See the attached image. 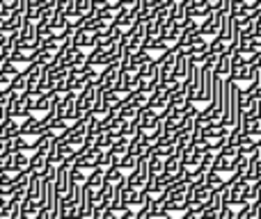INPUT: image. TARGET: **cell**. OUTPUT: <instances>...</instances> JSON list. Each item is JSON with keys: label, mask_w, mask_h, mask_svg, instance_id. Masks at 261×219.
I'll list each match as a JSON object with an SVG mask.
<instances>
[{"label": "cell", "mask_w": 261, "mask_h": 219, "mask_svg": "<svg viewBox=\"0 0 261 219\" xmlns=\"http://www.w3.org/2000/svg\"><path fill=\"white\" fill-rule=\"evenodd\" d=\"M213 82H216V73L211 69L202 67V76H199L197 82V103H211V96H213Z\"/></svg>", "instance_id": "obj_2"}, {"label": "cell", "mask_w": 261, "mask_h": 219, "mask_svg": "<svg viewBox=\"0 0 261 219\" xmlns=\"http://www.w3.org/2000/svg\"><path fill=\"white\" fill-rule=\"evenodd\" d=\"M108 183V180H106V169H94V171H90V176H87V190H92V192L94 194H99L101 190H103V185Z\"/></svg>", "instance_id": "obj_14"}, {"label": "cell", "mask_w": 261, "mask_h": 219, "mask_svg": "<svg viewBox=\"0 0 261 219\" xmlns=\"http://www.w3.org/2000/svg\"><path fill=\"white\" fill-rule=\"evenodd\" d=\"M0 5H3V7H7L9 12H14V9H16V0H0Z\"/></svg>", "instance_id": "obj_45"}, {"label": "cell", "mask_w": 261, "mask_h": 219, "mask_svg": "<svg viewBox=\"0 0 261 219\" xmlns=\"http://www.w3.org/2000/svg\"><path fill=\"white\" fill-rule=\"evenodd\" d=\"M130 57V64L133 67H138V69H142V67H147V64H151L156 57H151V53L149 50H140V53H135V55H128Z\"/></svg>", "instance_id": "obj_29"}, {"label": "cell", "mask_w": 261, "mask_h": 219, "mask_svg": "<svg viewBox=\"0 0 261 219\" xmlns=\"http://www.w3.org/2000/svg\"><path fill=\"white\" fill-rule=\"evenodd\" d=\"M138 165H140V158H138V155H133V153L124 155V158H122V162H119V167H122V169L126 171V174H130V171H133Z\"/></svg>", "instance_id": "obj_35"}, {"label": "cell", "mask_w": 261, "mask_h": 219, "mask_svg": "<svg viewBox=\"0 0 261 219\" xmlns=\"http://www.w3.org/2000/svg\"><path fill=\"white\" fill-rule=\"evenodd\" d=\"M119 78H122V62L108 64V67L103 69V80H101V87H106V89H115L117 82H119Z\"/></svg>", "instance_id": "obj_11"}, {"label": "cell", "mask_w": 261, "mask_h": 219, "mask_svg": "<svg viewBox=\"0 0 261 219\" xmlns=\"http://www.w3.org/2000/svg\"><path fill=\"white\" fill-rule=\"evenodd\" d=\"M151 208L149 206H144V208H138V210H135V219H151Z\"/></svg>", "instance_id": "obj_43"}, {"label": "cell", "mask_w": 261, "mask_h": 219, "mask_svg": "<svg viewBox=\"0 0 261 219\" xmlns=\"http://www.w3.org/2000/svg\"><path fill=\"white\" fill-rule=\"evenodd\" d=\"M73 44L78 46L81 50H94L96 48V32L94 30H87V27H81L76 30V37H73Z\"/></svg>", "instance_id": "obj_10"}, {"label": "cell", "mask_w": 261, "mask_h": 219, "mask_svg": "<svg viewBox=\"0 0 261 219\" xmlns=\"http://www.w3.org/2000/svg\"><path fill=\"white\" fill-rule=\"evenodd\" d=\"M18 39H25V41H37L39 39V35H37V23L30 21V18H25L21 32H18Z\"/></svg>", "instance_id": "obj_24"}, {"label": "cell", "mask_w": 261, "mask_h": 219, "mask_svg": "<svg viewBox=\"0 0 261 219\" xmlns=\"http://www.w3.org/2000/svg\"><path fill=\"white\" fill-rule=\"evenodd\" d=\"M12 91H18V94H25L28 91V76L25 73H18L16 78H14V82H12Z\"/></svg>", "instance_id": "obj_36"}, {"label": "cell", "mask_w": 261, "mask_h": 219, "mask_svg": "<svg viewBox=\"0 0 261 219\" xmlns=\"http://www.w3.org/2000/svg\"><path fill=\"white\" fill-rule=\"evenodd\" d=\"M106 180L108 183H113V185H117V183H124L126 180V171L122 169V167H110V169H106Z\"/></svg>", "instance_id": "obj_28"}, {"label": "cell", "mask_w": 261, "mask_h": 219, "mask_svg": "<svg viewBox=\"0 0 261 219\" xmlns=\"http://www.w3.org/2000/svg\"><path fill=\"white\" fill-rule=\"evenodd\" d=\"M7 144H9V151L12 153H21V151H25V153H35V148L28 144V137H23V135H18V137H12V139H7Z\"/></svg>", "instance_id": "obj_22"}, {"label": "cell", "mask_w": 261, "mask_h": 219, "mask_svg": "<svg viewBox=\"0 0 261 219\" xmlns=\"http://www.w3.org/2000/svg\"><path fill=\"white\" fill-rule=\"evenodd\" d=\"M5 171H7V169H5V165H3V160H0V176H3V174H5Z\"/></svg>", "instance_id": "obj_47"}, {"label": "cell", "mask_w": 261, "mask_h": 219, "mask_svg": "<svg viewBox=\"0 0 261 219\" xmlns=\"http://www.w3.org/2000/svg\"><path fill=\"white\" fill-rule=\"evenodd\" d=\"M117 110H119V119H124V121H135L140 116V108H138V105H130V103H126V101H124Z\"/></svg>", "instance_id": "obj_25"}, {"label": "cell", "mask_w": 261, "mask_h": 219, "mask_svg": "<svg viewBox=\"0 0 261 219\" xmlns=\"http://www.w3.org/2000/svg\"><path fill=\"white\" fill-rule=\"evenodd\" d=\"M213 169L218 171V174H234L236 171V158L231 155H225V153H218L216 158V165H213Z\"/></svg>", "instance_id": "obj_16"}, {"label": "cell", "mask_w": 261, "mask_h": 219, "mask_svg": "<svg viewBox=\"0 0 261 219\" xmlns=\"http://www.w3.org/2000/svg\"><path fill=\"white\" fill-rule=\"evenodd\" d=\"M128 153L138 155L140 160H147V158L153 153V142L149 139V135L144 133V135H140V137L130 139V148H128Z\"/></svg>", "instance_id": "obj_5"}, {"label": "cell", "mask_w": 261, "mask_h": 219, "mask_svg": "<svg viewBox=\"0 0 261 219\" xmlns=\"http://www.w3.org/2000/svg\"><path fill=\"white\" fill-rule=\"evenodd\" d=\"M3 73L14 80V78H16L21 71H18V64H14V62H9V59H7V62H5V67H3Z\"/></svg>", "instance_id": "obj_40"}, {"label": "cell", "mask_w": 261, "mask_h": 219, "mask_svg": "<svg viewBox=\"0 0 261 219\" xmlns=\"http://www.w3.org/2000/svg\"><path fill=\"white\" fill-rule=\"evenodd\" d=\"M236 215H239V208L234 206H225L220 212V219H236Z\"/></svg>", "instance_id": "obj_42"}, {"label": "cell", "mask_w": 261, "mask_h": 219, "mask_svg": "<svg viewBox=\"0 0 261 219\" xmlns=\"http://www.w3.org/2000/svg\"><path fill=\"white\" fill-rule=\"evenodd\" d=\"M101 155H103V148H99V146L87 148V151L78 153L71 167H78V169H85V171H94V169H99V158Z\"/></svg>", "instance_id": "obj_3"}, {"label": "cell", "mask_w": 261, "mask_h": 219, "mask_svg": "<svg viewBox=\"0 0 261 219\" xmlns=\"http://www.w3.org/2000/svg\"><path fill=\"white\" fill-rule=\"evenodd\" d=\"M23 73H25V76H28V91H35L37 87H39L41 78H44L46 67H41L39 62H35V64H30V67H25V69H23Z\"/></svg>", "instance_id": "obj_13"}, {"label": "cell", "mask_w": 261, "mask_h": 219, "mask_svg": "<svg viewBox=\"0 0 261 219\" xmlns=\"http://www.w3.org/2000/svg\"><path fill=\"white\" fill-rule=\"evenodd\" d=\"M149 180H151V169H149L147 160H140V165L126 176V183L135 190H144L149 185Z\"/></svg>", "instance_id": "obj_4"}, {"label": "cell", "mask_w": 261, "mask_h": 219, "mask_svg": "<svg viewBox=\"0 0 261 219\" xmlns=\"http://www.w3.org/2000/svg\"><path fill=\"white\" fill-rule=\"evenodd\" d=\"M128 148H130V139L128 137H119V139H115V144H113L110 151H113L117 158H124V155H128Z\"/></svg>", "instance_id": "obj_30"}, {"label": "cell", "mask_w": 261, "mask_h": 219, "mask_svg": "<svg viewBox=\"0 0 261 219\" xmlns=\"http://www.w3.org/2000/svg\"><path fill=\"white\" fill-rule=\"evenodd\" d=\"M208 50L218 53V55H225V53H229V44H227L225 39H220V37H213V39L208 41Z\"/></svg>", "instance_id": "obj_33"}, {"label": "cell", "mask_w": 261, "mask_h": 219, "mask_svg": "<svg viewBox=\"0 0 261 219\" xmlns=\"http://www.w3.org/2000/svg\"><path fill=\"white\" fill-rule=\"evenodd\" d=\"M126 126H128V121H124V119H115L113 123L108 126V133L113 135L115 139H119V137H124V133H126Z\"/></svg>", "instance_id": "obj_32"}, {"label": "cell", "mask_w": 261, "mask_h": 219, "mask_svg": "<svg viewBox=\"0 0 261 219\" xmlns=\"http://www.w3.org/2000/svg\"><path fill=\"white\" fill-rule=\"evenodd\" d=\"M67 23L71 30H81V27H85V16H83L81 12H73L67 16Z\"/></svg>", "instance_id": "obj_37"}, {"label": "cell", "mask_w": 261, "mask_h": 219, "mask_svg": "<svg viewBox=\"0 0 261 219\" xmlns=\"http://www.w3.org/2000/svg\"><path fill=\"white\" fill-rule=\"evenodd\" d=\"M9 151V144H7V139H0V155H5V153Z\"/></svg>", "instance_id": "obj_46"}, {"label": "cell", "mask_w": 261, "mask_h": 219, "mask_svg": "<svg viewBox=\"0 0 261 219\" xmlns=\"http://www.w3.org/2000/svg\"><path fill=\"white\" fill-rule=\"evenodd\" d=\"M216 76H220V78L231 76V55L229 53L220 55V62H218V67H216Z\"/></svg>", "instance_id": "obj_26"}, {"label": "cell", "mask_w": 261, "mask_h": 219, "mask_svg": "<svg viewBox=\"0 0 261 219\" xmlns=\"http://www.w3.org/2000/svg\"><path fill=\"white\" fill-rule=\"evenodd\" d=\"M76 105L83 114H92V110L96 105V87H87L85 91H81L76 99Z\"/></svg>", "instance_id": "obj_12"}, {"label": "cell", "mask_w": 261, "mask_h": 219, "mask_svg": "<svg viewBox=\"0 0 261 219\" xmlns=\"http://www.w3.org/2000/svg\"><path fill=\"white\" fill-rule=\"evenodd\" d=\"M172 46L167 44L165 39H163V37H149L147 41H144V50H149V53H167V50H170Z\"/></svg>", "instance_id": "obj_20"}, {"label": "cell", "mask_w": 261, "mask_h": 219, "mask_svg": "<svg viewBox=\"0 0 261 219\" xmlns=\"http://www.w3.org/2000/svg\"><path fill=\"white\" fill-rule=\"evenodd\" d=\"M113 144H115V137L106 130V133H101V135H96V146L99 148H103V151H110L113 148Z\"/></svg>", "instance_id": "obj_34"}, {"label": "cell", "mask_w": 261, "mask_h": 219, "mask_svg": "<svg viewBox=\"0 0 261 219\" xmlns=\"http://www.w3.org/2000/svg\"><path fill=\"white\" fill-rule=\"evenodd\" d=\"M46 133H50V130L41 126V119L28 116V119L21 121V135L23 137H41V135H46Z\"/></svg>", "instance_id": "obj_9"}, {"label": "cell", "mask_w": 261, "mask_h": 219, "mask_svg": "<svg viewBox=\"0 0 261 219\" xmlns=\"http://www.w3.org/2000/svg\"><path fill=\"white\" fill-rule=\"evenodd\" d=\"M113 201H115V185L113 183H106L103 185V190L99 192V201L96 203H101V206H113Z\"/></svg>", "instance_id": "obj_27"}, {"label": "cell", "mask_w": 261, "mask_h": 219, "mask_svg": "<svg viewBox=\"0 0 261 219\" xmlns=\"http://www.w3.org/2000/svg\"><path fill=\"white\" fill-rule=\"evenodd\" d=\"M76 99H78V94H73V91H69V94L62 96L58 110H55V112H58V119H64V121H69V123H76L78 119H83V116H85L81 110H78Z\"/></svg>", "instance_id": "obj_1"}, {"label": "cell", "mask_w": 261, "mask_h": 219, "mask_svg": "<svg viewBox=\"0 0 261 219\" xmlns=\"http://www.w3.org/2000/svg\"><path fill=\"white\" fill-rule=\"evenodd\" d=\"M14 178H16L14 171H5V174L0 176V197L3 199H12L14 197V190H16Z\"/></svg>", "instance_id": "obj_17"}, {"label": "cell", "mask_w": 261, "mask_h": 219, "mask_svg": "<svg viewBox=\"0 0 261 219\" xmlns=\"http://www.w3.org/2000/svg\"><path fill=\"white\" fill-rule=\"evenodd\" d=\"M21 135V121L9 116L7 121L0 123V139H12V137H18Z\"/></svg>", "instance_id": "obj_15"}, {"label": "cell", "mask_w": 261, "mask_h": 219, "mask_svg": "<svg viewBox=\"0 0 261 219\" xmlns=\"http://www.w3.org/2000/svg\"><path fill=\"white\" fill-rule=\"evenodd\" d=\"M30 162H32V155H30V153H25V151L14 153L12 171H14V174H25V171H30Z\"/></svg>", "instance_id": "obj_19"}, {"label": "cell", "mask_w": 261, "mask_h": 219, "mask_svg": "<svg viewBox=\"0 0 261 219\" xmlns=\"http://www.w3.org/2000/svg\"><path fill=\"white\" fill-rule=\"evenodd\" d=\"M259 210H261V203L259 201L245 203V206L239 208V215H236V219H259Z\"/></svg>", "instance_id": "obj_23"}, {"label": "cell", "mask_w": 261, "mask_h": 219, "mask_svg": "<svg viewBox=\"0 0 261 219\" xmlns=\"http://www.w3.org/2000/svg\"><path fill=\"white\" fill-rule=\"evenodd\" d=\"M55 142H58V135H55V133H46V135H41V137L35 139L32 148H35V151H41V153H48V155H50Z\"/></svg>", "instance_id": "obj_18"}, {"label": "cell", "mask_w": 261, "mask_h": 219, "mask_svg": "<svg viewBox=\"0 0 261 219\" xmlns=\"http://www.w3.org/2000/svg\"><path fill=\"white\" fill-rule=\"evenodd\" d=\"M69 187H71V167L62 165L58 167V176H55V192H58L60 199H64Z\"/></svg>", "instance_id": "obj_8"}, {"label": "cell", "mask_w": 261, "mask_h": 219, "mask_svg": "<svg viewBox=\"0 0 261 219\" xmlns=\"http://www.w3.org/2000/svg\"><path fill=\"white\" fill-rule=\"evenodd\" d=\"M50 158L48 153H41V151H35L32 153V162H30V174L37 176V178H44L50 169Z\"/></svg>", "instance_id": "obj_7"}, {"label": "cell", "mask_w": 261, "mask_h": 219, "mask_svg": "<svg viewBox=\"0 0 261 219\" xmlns=\"http://www.w3.org/2000/svg\"><path fill=\"white\" fill-rule=\"evenodd\" d=\"M37 62H39L41 67L50 69L58 64V53H55V50H48V48H39L37 50Z\"/></svg>", "instance_id": "obj_21"}, {"label": "cell", "mask_w": 261, "mask_h": 219, "mask_svg": "<svg viewBox=\"0 0 261 219\" xmlns=\"http://www.w3.org/2000/svg\"><path fill=\"white\" fill-rule=\"evenodd\" d=\"M12 78H9V76H5V73H0V89H3V91H9V89H12Z\"/></svg>", "instance_id": "obj_44"}, {"label": "cell", "mask_w": 261, "mask_h": 219, "mask_svg": "<svg viewBox=\"0 0 261 219\" xmlns=\"http://www.w3.org/2000/svg\"><path fill=\"white\" fill-rule=\"evenodd\" d=\"M87 171L85 169H78V167H71V183H78V185H85L87 183Z\"/></svg>", "instance_id": "obj_38"}, {"label": "cell", "mask_w": 261, "mask_h": 219, "mask_svg": "<svg viewBox=\"0 0 261 219\" xmlns=\"http://www.w3.org/2000/svg\"><path fill=\"white\" fill-rule=\"evenodd\" d=\"M76 9L83 14V16H87V14L94 9V3H92V0H76Z\"/></svg>", "instance_id": "obj_39"}, {"label": "cell", "mask_w": 261, "mask_h": 219, "mask_svg": "<svg viewBox=\"0 0 261 219\" xmlns=\"http://www.w3.org/2000/svg\"><path fill=\"white\" fill-rule=\"evenodd\" d=\"M225 16H227V12H216L213 16L204 18L199 32H202L204 37H211V39H213V37H218V35H220V27H222V21H225Z\"/></svg>", "instance_id": "obj_6"}, {"label": "cell", "mask_w": 261, "mask_h": 219, "mask_svg": "<svg viewBox=\"0 0 261 219\" xmlns=\"http://www.w3.org/2000/svg\"><path fill=\"white\" fill-rule=\"evenodd\" d=\"M184 114H186V116H193V119H197V114H199L197 103H195V101H188V103L184 105Z\"/></svg>", "instance_id": "obj_41"}, {"label": "cell", "mask_w": 261, "mask_h": 219, "mask_svg": "<svg viewBox=\"0 0 261 219\" xmlns=\"http://www.w3.org/2000/svg\"><path fill=\"white\" fill-rule=\"evenodd\" d=\"M28 199L41 203V178H37V176H32V180H30V187H28ZM41 206H44V203H41Z\"/></svg>", "instance_id": "obj_31"}]
</instances>
